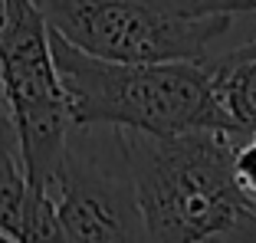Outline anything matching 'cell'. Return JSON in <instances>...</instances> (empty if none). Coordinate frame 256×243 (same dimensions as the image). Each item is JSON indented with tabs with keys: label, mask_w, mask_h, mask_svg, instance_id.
I'll return each mask as SVG.
<instances>
[{
	"label": "cell",
	"mask_w": 256,
	"mask_h": 243,
	"mask_svg": "<svg viewBox=\"0 0 256 243\" xmlns=\"http://www.w3.org/2000/svg\"><path fill=\"white\" fill-rule=\"evenodd\" d=\"M122 142L144 240H256V204L234 178V148L243 132L122 128Z\"/></svg>",
	"instance_id": "obj_1"
},
{
	"label": "cell",
	"mask_w": 256,
	"mask_h": 243,
	"mask_svg": "<svg viewBox=\"0 0 256 243\" xmlns=\"http://www.w3.org/2000/svg\"><path fill=\"white\" fill-rule=\"evenodd\" d=\"M50 50L72 125H112L148 135L188 128L240 132L220 106L204 60H102L72 46L56 30H50Z\"/></svg>",
	"instance_id": "obj_2"
},
{
	"label": "cell",
	"mask_w": 256,
	"mask_h": 243,
	"mask_svg": "<svg viewBox=\"0 0 256 243\" xmlns=\"http://www.w3.org/2000/svg\"><path fill=\"white\" fill-rule=\"evenodd\" d=\"M62 40L102 60H207L256 0H33Z\"/></svg>",
	"instance_id": "obj_3"
},
{
	"label": "cell",
	"mask_w": 256,
	"mask_h": 243,
	"mask_svg": "<svg viewBox=\"0 0 256 243\" xmlns=\"http://www.w3.org/2000/svg\"><path fill=\"white\" fill-rule=\"evenodd\" d=\"M0 86L26 174L23 204L50 198L46 184L72 122L50 50V26L33 0H0Z\"/></svg>",
	"instance_id": "obj_4"
},
{
	"label": "cell",
	"mask_w": 256,
	"mask_h": 243,
	"mask_svg": "<svg viewBox=\"0 0 256 243\" xmlns=\"http://www.w3.org/2000/svg\"><path fill=\"white\" fill-rule=\"evenodd\" d=\"M46 194L62 240H144L122 128L69 125Z\"/></svg>",
	"instance_id": "obj_5"
},
{
	"label": "cell",
	"mask_w": 256,
	"mask_h": 243,
	"mask_svg": "<svg viewBox=\"0 0 256 243\" xmlns=\"http://www.w3.org/2000/svg\"><path fill=\"white\" fill-rule=\"evenodd\" d=\"M204 66L210 69L224 112L240 132H250L256 125V40L224 56H207Z\"/></svg>",
	"instance_id": "obj_6"
},
{
	"label": "cell",
	"mask_w": 256,
	"mask_h": 243,
	"mask_svg": "<svg viewBox=\"0 0 256 243\" xmlns=\"http://www.w3.org/2000/svg\"><path fill=\"white\" fill-rule=\"evenodd\" d=\"M23 200H26V174L20 161L14 122H0V234L7 240H20Z\"/></svg>",
	"instance_id": "obj_7"
},
{
	"label": "cell",
	"mask_w": 256,
	"mask_h": 243,
	"mask_svg": "<svg viewBox=\"0 0 256 243\" xmlns=\"http://www.w3.org/2000/svg\"><path fill=\"white\" fill-rule=\"evenodd\" d=\"M234 178L240 184V190L256 204V125L234 148Z\"/></svg>",
	"instance_id": "obj_8"
},
{
	"label": "cell",
	"mask_w": 256,
	"mask_h": 243,
	"mask_svg": "<svg viewBox=\"0 0 256 243\" xmlns=\"http://www.w3.org/2000/svg\"><path fill=\"white\" fill-rule=\"evenodd\" d=\"M4 118H10V112H7V99H4V86H0V122Z\"/></svg>",
	"instance_id": "obj_9"
},
{
	"label": "cell",
	"mask_w": 256,
	"mask_h": 243,
	"mask_svg": "<svg viewBox=\"0 0 256 243\" xmlns=\"http://www.w3.org/2000/svg\"><path fill=\"white\" fill-rule=\"evenodd\" d=\"M0 240H7V236H4V234H0Z\"/></svg>",
	"instance_id": "obj_10"
}]
</instances>
